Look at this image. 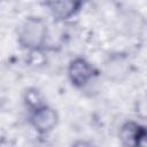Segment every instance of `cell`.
Here are the masks:
<instances>
[{"label": "cell", "mask_w": 147, "mask_h": 147, "mask_svg": "<svg viewBox=\"0 0 147 147\" xmlns=\"http://www.w3.org/2000/svg\"><path fill=\"white\" fill-rule=\"evenodd\" d=\"M48 37L47 23L39 16H28L17 29V42L22 48L41 51Z\"/></svg>", "instance_id": "cell-1"}, {"label": "cell", "mask_w": 147, "mask_h": 147, "mask_svg": "<svg viewBox=\"0 0 147 147\" xmlns=\"http://www.w3.org/2000/svg\"><path fill=\"white\" fill-rule=\"evenodd\" d=\"M95 76V69L93 65L83 57H76L70 61L68 65V77L70 83L75 87L86 86Z\"/></svg>", "instance_id": "cell-2"}, {"label": "cell", "mask_w": 147, "mask_h": 147, "mask_svg": "<svg viewBox=\"0 0 147 147\" xmlns=\"http://www.w3.org/2000/svg\"><path fill=\"white\" fill-rule=\"evenodd\" d=\"M57 122H59L57 111L47 105L31 111L30 123L33 126V129L41 134L52 131L56 126Z\"/></svg>", "instance_id": "cell-3"}, {"label": "cell", "mask_w": 147, "mask_h": 147, "mask_svg": "<svg viewBox=\"0 0 147 147\" xmlns=\"http://www.w3.org/2000/svg\"><path fill=\"white\" fill-rule=\"evenodd\" d=\"M45 7L49 10L51 15L56 21H67L76 15L80 7V1H70V0H54L44 2Z\"/></svg>", "instance_id": "cell-4"}, {"label": "cell", "mask_w": 147, "mask_h": 147, "mask_svg": "<svg viewBox=\"0 0 147 147\" xmlns=\"http://www.w3.org/2000/svg\"><path fill=\"white\" fill-rule=\"evenodd\" d=\"M142 125L137 122L127 121L122 124L118 131V138L124 147H138Z\"/></svg>", "instance_id": "cell-5"}, {"label": "cell", "mask_w": 147, "mask_h": 147, "mask_svg": "<svg viewBox=\"0 0 147 147\" xmlns=\"http://www.w3.org/2000/svg\"><path fill=\"white\" fill-rule=\"evenodd\" d=\"M24 102L31 109V111L45 106L44 98H42L40 91L37 90L36 87H30L24 92Z\"/></svg>", "instance_id": "cell-6"}, {"label": "cell", "mask_w": 147, "mask_h": 147, "mask_svg": "<svg viewBox=\"0 0 147 147\" xmlns=\"http://www.w3.org/2000/svg\"><path fill=\"white\" fill-rule=\"evenodd\" d=\"M138 147H147V127L144 126L141 134H140V139H139V144Z\"/></svg>", "instance_id": "cell-7"}, {"label": "cell", "mask_w": 147, "mask_h": 147, "mask_svg": "<svg viewBox=\"0 0 147 147\" xmlns=\"http://www.w3.org/2000/svg\"><path fill=\"white\" fill-rule=\"evenodd\" d=\"M71 147H93V146L91 142L86 140H77L71 145Z\"/></svg>", "instance_id": "cell-8"}]
</instances>
